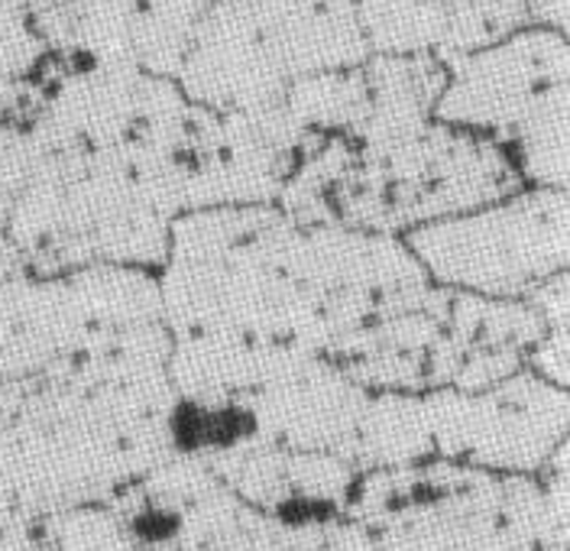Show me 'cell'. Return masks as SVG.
<instances>
[{
	"label": "cell",
	"mask_w": 570,
	"mask_h": 551,
	"mask_svg": "<svg viewBox=\"0 0 570 551\" xmlns=\"http://www.w3.org/2000/svg\"><path fill=\"white\" fill-rule=\"evenodd\" d=\"M130 532L146 545H166L181 532V515L169 506H142L130 522Z\"/></svg>",
	"instance_id": "5"
},
{
	"label": "cell",
	"mask_w": 570,
	"mask_h": 551,
	"mask_svg": "<svg viewBox=\"0 0 570 551\" xmlns=\"http://www.w3.org/2000/svg\"><path fill=\"white\" fill-rule=\"evenodd\" d=\"M438 117L480 127H519L522 163L544 183L568 173V42L529 30L466 56L441 95Z\"/></svg>",
	"instance_id": "1"
},
{
	"label": "cell",
	"mask_w": 570,
	"mask_h": 551,
	"mask_svg": "<svg viewBox=\"0 0 570 551\" xmlns=\"http://www.w3.org/2000/svg\"><path fill=\"white\" fill-rule=\"evenodd\" d=\"M409 240L444 283L525 293L568 259V201L564 191H534L480 215L419 227Z\"/></svg>",
	"instance_id": "2"
},
{
	"label": "cell",
	"mask_w": 570,
	"mask_h": 551,
	"mask_svg": "<svg viewBox=\"0 0 570 551\" xmlns=\"http://www.w3.org/2000/svg\"><path fill=\"white\" fill-rule=\"evenodd\" d=\"M534 10H538L541 20L558 23V27L564 30V23H568V0H538Z\"/></svg>",
	"instance_id": "6"
},
{
	"label": "cell",
	"mask_w": 570,
	"mask_h": 551,
	"mask_svg": "<svg viewBox=\"0 0 570 551\" xmlns=\"http://www.w3.org/2000/svg\"><path fill=\"white\" fill-rule=\"evenodd\" d=\"M259 432V415L240 403L181 400L166 419V435L181 454L234 451Z\"/></svg>",
	"instance_id": "4"
},
{
	"label": "cell",
	"mask_w": 570,
	"mask_h": 551,
	"mask_svg": "<svg viewBox=\"0 0 570 551\" xmlns=\"http://www.w3.org/2000/svg\"><path fill=\"white\" fill-rule=\"evenodd\" d=\"M360 33L392 52H419L428 46H480L499 27L473 3L451 7L438 0H360Z\"/></svg>",
	"instance_id": "3"
}]
</instances>
